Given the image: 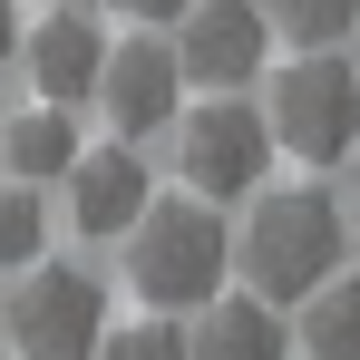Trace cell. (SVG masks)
Returning a JSON list of instances; mask_svg holds the SVG:
<instances>
[{
    "mask_svg": "<svg viewBox=\"0 0 360 360\" xmlns=\"http://www.w3.org/2000/svg\"><path fill=\"white\" fill-rule=\"evenodd\" d=\"M234 263H243V283L283 311V302L321 292V283L351 263V214H341L321 185L263 195V205H253V224H243V243H234Z\"/></svg>",
    "mask_w": 360,
    "mask_h": 360,
    "instance_id": "1",
    "label": "cell"
},
{
    "mask_svg": "<svg viewBox=\"0 0 360 360\" xmlns=\"http://www.w3.org/2000/svg\"><path fill=\"white\" fill-rule=\"evenodd\" d=\"M127 283L136 302H156V311H205V302L224 292V263H234V234H224V214L205 205V195H146V214L127 224Z\"/></svg>",
    "mask_w": 360,
    "mask_h": 360,
    "instance_id": "2",
    "label": "cell"
},
{
    "mask_svg": "<svg viewBox=\"0 0 360 360\" xmlns=\"http://www.w3.org/2000/svg\"><path fill=\"white\" fill-rule=\"evenodd\" d=\"M263 127H273V146H292L302 166H341V156H360V68L331 59V49H302V59L273 78Z\"/></svg>",
    "mask_w": 360,
    "mask_h": 360,
    "instance_id": "3",
    "label": "cell"
},
{
    "mask_svg": "<svg viewBox=\"0 0 360 360\" xmlns=\"http://www.w3.org/2000/svg\"><path fill=\"white\" fill-rule=\"evenodd\" d=\"M0 302H10V351H30V360H88L108 331V292L78 263H20V292H0Z\"/></svg>",
    "mask_w": 360,
    "mask_h": 360,
    "instance_id": "4",
    "label": "cell"
},
{
    "mask_svg": "<svg viewBox=\"0 0 360 360\" xmlns=\"http://www.w3.org/2000/svg\"><path fill=\"white\" fill-rule=\"evenodd\" d=\"M263 166H273V127H263V108H243V98H224V88L176 127V176H185V195H205V205L253 195Z\"/></svg>",
    "mask_w": 360,
    "mask_h": 360,
    "instance_id": "5",
    "label": "cell"
},
{
    "mask_svg": "<svg viewBox=\"0 0 360 360\" xmlns=\"http://www.w3.org/2000/svg\"><path fill=\"white\" fill-rule=\"evenodd\" d=\"M263 49H273L263 0H185L176 10V68L195 88H243V78H263Z\"/></svg>",
    "mask_w": 360,
    "mask_h": 360,
    "instance_id": "6",
    "label": "cell"
},
{
    "mask_svg": "<svg viewBox=\"0 0 360 360\" xmlns=\"http://www.w3.org/2000/svg\"><path fill=\"white\" fill-rule=\"evenodd\" d=\"M176 39H117L108 49V68H98V108H108V127H117L127 146H146L156 127H176Z\"/></svg>",
    "mask_w": 360,
    "mask_h": 360,
    "instance_id": "7",
    "label": "cell"
},
{
    "mask_svg": "<svg viewBox=\"0 0 360 360\" xmlns=\"http://www.w3.org/2000/svg\"><path fill=\"white\" fill-rule=\"evenodd\" d=\"M20 68H30V88H39L49 108H78V98H98L108 39H98V20H78V10H49V20L20 39Z\"/></svg>",
    "mask_w": 360,
    "mask_h": 360,
    "instance_id": "8",
    "label": "cell"
},
{
    "mask_svg": "<svg viewBox=\"0 0 360 360\" xmlns=\"http://www.w3.org/2000/svg\"><path fill=\"white\" fill-rule=\"evenodd\" d=\"M136 214H146V166H136V146H78V166H68V224H78V234H127V224H136Z\"/></svg>",
    "mask_w": 360,
    "mask_h": 360,
    "instance_id": "9",
    "label": "cell"
},
{
    "mask_svg": "<svg viewBox=\"0 0 360 360\" xmlns=\"http://www.w3.org/2000/svg\"><path fill=\"white\" fill-rule=\"evenodd\" d=\"M292 351V331H283V311L263 292H243V302H205V321H195V341H185V360H283Z\"/></svg>",
    "mask_w": 360,
    "mask_h": 360,
    "instance_id": "10",
    "label": "cell"
},
{
    "mask_svg": "<svg viewBox=\"0 0 360 360\" xmlns=\"http://www.w3.org/2000/svg\"><path fill=\"white\" fill-rule=\"evenodd\" d=\"M0 166H10V176H68V166H78V127H68V108H49V98H39V108H30V117H10L0 127Z\"/></svg>",
    "mask_w": 360,
    "mask_h": 360,
    "instance_id": "11",
    "label": "cell"
},
{
    "mask_svg": "<svg viewBox=\"0 0 360 360\" xmlns=\"http://www.w3.org/2000/svg\"><path fill=\"white\" fill-rule=\"evenodd\" d=\"M302 351L311 360H360V273H331L321 292H302Z\"/></svg>",
    "mask_w": 360,
    "mask_h": 360,
    "instance_id": "12",
    "label": "cell"
},
{
    "mask_svg": "<svg viewBox=\"0 0 360 360\" xmlns=\"http://www.w3.org/2000/svg\"><path fill=\"white\" fill-rule=\"evenodd\" d=\"M263 20H273L292 49H331V39H351L360 0H263Z\"/></svg>",
    "mask_w": 360,
    "mask_h": 360,
    "instance_id": "13",
    "label": "cell"
},
{
    "mask_svg": "<svg viewBox=\"0 0 360 360\" xmlns=\"http://www.w3.org/2000/svg\"><path fill=\"white\" fill-rule=\"evenodd\" d=\"M39 234H49V214H39V185H0V273L39 263Z\"/></svg>",
    "mask_w": 360,
    "mask_h": 360,
    "instance_id": "14",
    "label": "cell"
},
{
    "mask_svg": "<svg viewBox=\"0 0 360 360\" xmlns=\"http://www.w3.org/2000/svg\"><path fill=\"white\" fill-rule=\"evenodd\" d=\"M88 360H185V331L166 321H136V331H98V351Z\"/></svg>",
    "mask_w": 360,
    "mask_h": 360,
    "instance_id": "15",
    "label": "cell"
},
{
    "mask_svg": "<svg viewBox=\"0 0 360 360\" xmlns=\"http://www.w3.org/2000/svg\"><path fill=\"white\" fill-rule=\"evenodd\" d=\"M20 59V0H0V68Z\"/></svg>",
    "mask_w": 360,
    "mask_h": 360,
    "instance_id": "16",
    "label": "cell"
},
{
    "mask_svg": "<svg viewBox=\"0 0 360 360\" xmlns=\"http://www.w3.org/2000/svg\"><path fill=\"white\" fill-rule=\"evenodd\" d=\"M117 10H127V20H176L185 0H117Z\"/></svg>",
    "mask_w": 360,
    "mask_h": 360,
    "instance_id": "17",
    "label": "cell"
},
{
    "mask_svg": "<svg viewBox=\"0 0 360 360\" xmlns=\"http://www.w3.org/2000/svg\"><path fill=\"white\" fill-rule=\"evenodd\" d=\"M341 214H351V253H360V176H351V205H341Z\"/></svg>",
    "mask_w": 360,
    "mask_h": 360,
    "instance_id": "18",
    "label": "cell"
},
{
    "mask_svg": "<svg viewBox=\"0 0 360 360\" xmlns=\"http://www.w3.org/2000/svg\"><path fill=\"white\" fill-rule=\"evenodd\" d=\"M0 351H10V302H0Z\"/></svg>",
    "mask_w": 360,
    "mask_h": 360,
    "instance_id": "19",
    "label": "cell"
},
{
    "mask_svg": "<svg viewBox=\"0 0 360 360\" xmlns=\"http://www.w3.org/2000/svg\"><path fill=\"white\" fill-rule=\"evenodd\" d=\"M351 49H360V20H351ZM351 68H360V59H351Z\"/></svg>",
    "mask_w": 360,
    "mask_h": 360,
    "instance_id": "20",
    "label": "cell"
},
{
    "mask_svg": "<svg viewBox=\"0 0 360 360\" xmlns=\"http://www.w3.org/2000/svg\"><path fill=\"white\" fill-rule=\"evenodd\" d=\"M49 10H78V0H49Z\"/></svg>",
    "mask_w": 360,
    "mask_h": 360,
    "instance_id": "21",
    "label": "cell"
},
{
    "mask_svg": "<svg viewBox=\"0 0 360 360\" xmlns=\"http://www.w3.org/2000/svg\"><path fill=\"white\" fill-rule=\"evenodd\" d=\"M0 127H10V117H0Z\"/></svg>",
    "mask_w": 360,
    "mask_h": 360,
    "instance_id": "22",
    "label": "cell"
}]
</instances>
